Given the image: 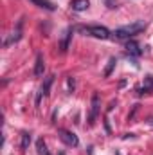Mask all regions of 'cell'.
Instances as JSON below:
<instances>
[{
	"instance_id": "1",
	"label": "cell",
	"mask_w": 153,
	"mask_h": 155,
	"mask_svg": "<svg viewBox=\"0 0 153 155\" xmlns=\"http://www.w3.org/2000/svg\"><path fill=\"white\" fill-rule=\"evenodd\" d=\"M144 29H146V24H144V22H133V24H128V25H122V27L115 29L114 35H115V38L124 40V38H130V36L139 35V33L144 31Z\"/></svg>"
},
{
	"instance_id": "2",
	"label": "cell",
	"mask_w": 153,
	"mask_h": 155,
	"mask_svg": "<svg viewBox=\"0 0 153 155\" xmlns=\"http://www.w3.org/2000/svg\"><path fill=\"white\" fill-rule=\"evenodd\" d=\"M77 31H81L83 35H88V36H94V38L99 40H106L110 38V31L103 25H79Z\"/></svg>"
},
{
	"instance_id": "3",
	"label": "cell",
	"mask_w": 153,
	"mask_h": 155,
	"mask_svg": "<svg viewBox=\"0 0 153 155\" xmlns=\"http://www.w3.org/2000/svg\"><path fill=\"white\" fill-rule=\"evenodd\" d=\"M58 134H60V139L67 144V146H74L76 148L77 144H79V139H77L76 134H72V132H69V130H58Z\"/></svg>"
},
{
	"instance_id": "4",
	"label": "cell",
	"mask_w": 153,
	"mask_h": 155,
	"mask_svg": "<svg viewBox=\"0 0 153 155\" xmlns=\"http://www.w3.org/2000/svg\"><path fill=\"white\" fill-rule=\"evenodd\" d=\"M99 114V96L94 92L92 94V105H90V116H88V124H94Z\"/></svg>"
},
{
	"instance_id": "5",
	"label": "cell",
	"mask_w": 153,
	"mask_h": 155,
	"mask_svg": "<svg viewBox=\"0 0 153 155\" xmlns=\"http://www.w3.org/2000/svg\"><path fill=\"white\" fill-rule=\"evenodd\" d=\"M70 36H72V27H67L63 36H61V41H60V52L65 54L67 49H69V41H70Z\"/></svg>"
},
{
	"instance_id": "6",
	"label": "cell",
	"mask_w": 153,
	"mask_h": 155,
	"mask_svg": "<svg viewBox=\"0 0 153 155\" xmlns=\"http://www.w3.org/2000/svg\"><path fill=\"white\" fill-rule=\"evenodd\" d=\"M54 83V74H50V76L45 78V81H43V85H41V88H40V94L41 96H49V90H50V85Z\"/></svg>"
},
{
	"instance_id": "7",
	"label": "cell",
	"mask_w": 153,
	"mask_h": 155,
	"mask_svg": "<svg viewBox=\"0 0 153 155\" xmlns=\"http://www.w3.org/2000/svg\"><path fill=\"white\" fill-rule=\"evenodd\" d=\"M43 71H45V61H43V56L38 54L34 63V76H43Z\"/></svg>"
},
{
	"instance_id": "8",
	"label": "cell",
	"mask_w": 153,
	"mask_h": 155,
	"mask_svg": "<svg viewBox=\"0 0 153 155\" xmlns=\"http://www.w3.org/2000/svg\"><path fill=\"white\" fill-rule=\"evenodd\" d=\"M70 5H72L74 11H85V9H88L90 2H88V0H72Z\"/></svg>"
},
{
	"instance_id": "9",
	"label": "cell",
	"mask_w": 153,
	"mask_h": 155,
	"mask_svg": "<svg viewBox=\"0 0 153 155\" xmlns=\"http://www.w3.org/2000/svg\"><path fill=\"white\" fill-rule=\"evenodd\" d=\"M33 4H36L38 7L41 9H47V11H56V5L52 4V2H49V0H31Z\"/></svg>"
},
{
	"instance_id": "10",
	"label": "cell",
	"mask_w": 153,
	"mask_h": 155,
	"mask_svg": "<svg viewBox=\"0 0 153 155\" xmlns=\"http://www.w3.org/2000/svg\"><path fill=\"white\" fill-rule=\"evenodd\" d=\"M126 51H128L130 54H133V56H141V52H142L135 41H128V43H126Z\"/></svg>"
},
{
	"instance_id": "11",
	"label": "cell",
	"mask_w": 153,
	"mask_h": 155,
	"mask_svg": "<svg viewBox=\"0 0 153 155\" xmlns=\"http://www.w3.org/2000/svg\"><path fill=\"white\" fill-rule=\"evenodd\" d=\"M20 25H22V22H20ZM20 38H22V33H20V27H18V29H16V31H15V33H13V35H11L9 38H7L5 41H4V45L7 47V45H11L13 41H18Z\"/></svg>"
},
{
	"instance_id": "12",
	"label": "cell",
	"mask_w": 153,
	"mask_h": 155,
	"mask_svg": "<svg viewBox=\"0 0 153 155\" xmlns=\"http://www.w3.org/2000/svg\"><path fill=\"white\" fill-rule=\"evenodd\" d=\"M29 144H31V134L24 132V134H22V143H20V148H22V150H27V148H29Z\"/></svg>"
},
{
	"instance_id": "13",
	"label": "cell",
	"mask_w": 153,
	"mask_h": 155,
	"mask_svg": "<svg viewBox=\"0 0 153 155\" xmlns=\"http://www.w3.org/2000/svg\"><path fill=\"white\" fill-rule=\"evenodd\" d=\"M36 148H38V153L40 155H49V152H47V146H45V143H43V139H38Z\"/></svg>"
},
{
	"instance_id": "14",
	"label": "cell",
	"mask_w": 153,
	"mask_h": 155,
	"mask_svg": "<svg viewBox=\"0 0 153 155\" xmlns=\"http://www.w3.org/2000/svg\"><path fill=\"white\" fill-rule=\"evenodd\" d=\"M114 67H115V58H110V61H108V67H106V71H105V76H106V78L112 74Z\"/></svg>"
},
{
	"instance_id": "15",
	"label": "cell",
	"mask_w": 153,
	"mask_h": 155,
	"mask_svg": "<svg viewBox=\"0 0 153 155\" xmlns=\"http://www.w3.org/2000/svg\"><path fill=\"white\" fill-rule=\"evenodd\" d=\"M67 83H69V90L72 92V90H74V78H69V79H67Z\"/></svg>"
},
{
	"instance_id": "16",
	"label": "cell",
	"mask_w": 153,
	"mask_h": 155,
	"mask_svg": "<svg viewBox=\"0 0 153 155\" xmlns=\"http://www.w3.org/2000/svg\"><path fill=\"white\" fill-rule=\"evenodd\" d=\"M150 123H151V124H153V117H151V119H150Z\"/></svg>"
}]
</instances>
